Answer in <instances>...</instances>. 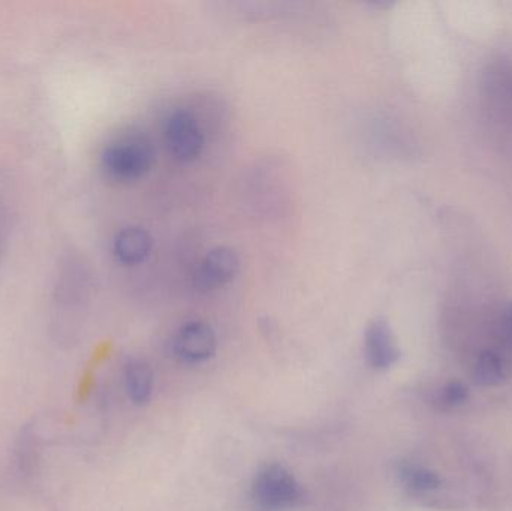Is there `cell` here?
Segmentation results:
<instances>
[{
    "label": "cell",
    "instance_id": "ba28073f",
    "mask_svg": "<svg viewBox=\"0 0 512 511\" xmlns=\"http://www.w3.org/2000/svg\"><path fill=\"white\" fill-rule=\"evenodd\" d=\"M153 377L152 368L141 360H134L129 363L125 372L126 392L129 399L135 405H144L150 401L153 393Z\"/></svg>",
    "mask_w": 512,
    "mask_h": 511
},
{
    "label": "cell",
    "instance_id": "8992f818",
    "mask_svg": "<svg viewBox=\"0 0 512 511\" xmlns=\"http://www.w3.org/2000/svg\"><path fill=\"white\" fill-rule=\"evenodd\" d=\"M367 362L379 371L391 368L399 360L400 348L388 321L384 318L372 321L364 339Z\"/></svg>",
    "mask_w": 512,
    "mask_h": 511
},
{
    "label": "cell",
    "instance_id": "6da1fadb",
    "mask_svg": "<svg viewBox=\"0 0 512 511\" xmlns=\"http://www.w3.org/2000/svg\"><path fill=\"white\" fill-rule=\"evenodd\" d=\"M155 162V149L149 138L137 132H128L116 138L102 150L101 164L108 177L117 182H135L143 179Z\"/></svg>",
    "mask_w": 512,
    "mask_h": 511
},
{
    "label": "cell",
    "instance_id": "30bf717a",
    "mask_svg": "<svg viewBox=\"0 0 512 511\" xmlns=\"http://www.w3.org/2000/svg\"><path fill=\"white\" fill-rule=\"evenodd\" d=\"M402 482L417 494L435 491L441 486V477L435 471L414 464H402L399 468Z\"/></svg>",
    "mask_w": 512,
    "mask_h": 511
},
{
    "label": "cell",
    "instance_id": "8fae6325",
    "mask_svg": "<svg viewBox=\"0 0 512 511\" xmlns=\"http://www.w3.org/2000/svg\"><path fill=\"white\" fill-rule=\"evenodd\" d=\"M469 390L462 381H450L436 395V404L441 408H456L468 401Z\"/></svg>",
    "mask_w": 512,
    "mask_h": 511
},
{
    "label": "cell",
    "instance_id": "7c38bea8",
    "mask_svg": "<svg viewBox=\"0 0 512 511\" xmlns=\"http://www.w3.org/2000/svg\"><path fill=\"white\" fill-rule=\"evenodd\" d=\"M502 336L512 347V303L507 306L501 320Z\"/></svg>",
    "mask_w": 512,
    "mask_h": 511
},
{
    "label": "cell",
    "instance_id": "5b68a950",
    "mask_svg": "<svg viewBox=\"0 0 512 511\" xmlns=\"http://www.w3.org/2000/svg\"><path fill=\"white\" fill-rule=\"evenodd\" d=\"M218 341L209 324L191 321L177 332L173 342L174 354L185 363H203L215 356Z\"/></svg>",
    "mask_w": 512,
    "mask_h": 511
},
{
    "label": "cell",
    "instance_id": "9c48e42d",
    "mask_svg": "<svg viewBox=\"0 0 512 511\" xmlns=\"http://www.w3.org/2000/svg\"><path fill=\"white\" fill-rule=\"evenodd\" d=\"M510 365L498 353L487 351L478 357L474 366V383L481 387L499 386L510 377Z\"/></svg>",
    "mask_w": 512,
    "mask_h": 511
},
{
    "label": "cell",
    "instance_id": "52a82bcc",
    "mask_svg": "<svg viewBox=\"0 0 512 511\" xmlns=\"http://www.w3.org/2000/svg\"><path fill=\"white\" fill-rule=\"evenodd\" d=\"M153 239L149 231L141 227L123 228L113 243L116 260L123 266H138L152 254Z\"/></svg>",
    "mask_w": 512,
    "mask_h": 511
},
{
    "label": "cell",
    "instance_id": "277c9868",
    "mask_svg": "<svg viewBox=\"0 0 512 511\" xmlns=\"http://www.w3.org/2000/svg\"><path fill=\"white\" fill-rule=\"evenodd\" d=\"M240 272V258L234 249L218 246L210 249L194 273V287L201 293L219 290L231 284Z\"/></svg>",
    "mask_w": 512,
    "mask_h": 511
},
{
    "label": "cell",
    "instance_id": "7a4b0ae2",
    "mask_svg": "<svg viewBox=\"0 0 512 511\" xmlns=\"http://www.w3.org/2000/svg\"><path fill=\"white\" fill-rule=\"evenodd\" d=\"M165 146L174 161L192 164L206 149L203 128L192 111L177 108L168 114L164 123Z\"/></svg>",
    "mask_w": 512,
    "mask_h": 511
},
{
    "label": "cell",
    "instance_id": "3957f363",
    "mask_svg": "<svg viewBox=\"0 0 512 511\" xmlns=\"http://www.w3.org/2000/svg\"><path fill=\"white\" fill-rule=\"evenodd\" d=\"M300 483L280 465H265L258 471L252 486L256 507L264 511L291 509L301 500Z\"/></svg>",
    "mask_w": 512,
    "mask_h": 511
}]
</instances>
